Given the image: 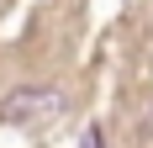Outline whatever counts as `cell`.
Returning a JSON list of instances; mask_svg holds the SVG:
<instances>
[{
	"instance_id": "6da1fadb",
	"label": "cell",
	"mask_w": 153,
	"mask_h": 148,
	"mask_svg": "<svg viewBox=\"0 0 153 148\" xmlns=\"http://www.w3.org/2000/svg\"><path fill=\"white\" fill-rule=\"evenodd\" d=\"M63 90L58 85H16L5 101H0V117L11 127H48L53 117H63Z\"/></svg>"
},
{
	"instance_id": "7a4b0ae2",
	"label": "cell",
	"mask_w": 153,
	"mask_h": 148,
	"mask_svg": "<svg viewBox=\"0 0 153 148\" xmlns=\"http://www.w3.org/2000/svg\"><path fill=\"white\" fill-rule=\"evenodd\" d=\"M79 148H106V132H100V127H90V132L79 138Z\"/></svg>"
}]
</instances>
